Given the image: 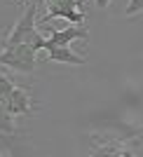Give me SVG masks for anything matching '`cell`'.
<instances>
[{
    "mask_svg": "<svg viewBox=\"0 0 143 157\" xmlns=\"http://www.w3.org/2000/svg\"><path fill=\"white\" fill-rule=\"evenodd\" d=\"M35 14H38V5H35V0H28L24 14H21L19 21L12 26V33L0 42V49L7 47V45H19V42H28V45H33L35 49H45L47 38L38 31V26H35Z\"/></svg>",
    "mask_w": 143,
    "mask_h": 157,
    "instance_id": "6da1fadb",
    "label": "cell"
},
{
    "mask_svg": "<svg viewBox=\"0 0 143 157\" xmlns=\"http://www.w3.org/2000/svg\"><path fill=\"white\" fill-rule=\"evenodd\" d=\"M38 49L28 42H19V45H7L0 52V66H7L10 71L17 73H33L35 63H38Z\"/></svg>",
    "mask_w": 143,
    "mask_h": 157,
    "instance_id": "7a4b0ae2",
    "label": "cell"
},
{
    "mask_svg": "<svg viewBox=\"0 0 143 157\" xmlns=\"http://www.w3.org/2000/svg\"><path fill=\"white\" fill-rule=\"evenodd\" d=\"M47 14L42 17V26L52 19H66L71 24H87V17L82 12V0H47Z\"/></svg>",
    "mask_w": 143,
    "mask_h": 157,
    "instance_id": "3957f363",
    "label": "cell"
},
{
    "mask_svg": "<svg viewBox=\"0 0 143 157\" xmlns=\"http://www.w3.org/2000/svg\"><path fill=\"white\" fill-rule=\"evenodd\" d=\"M89 28L87 24H73L68 28H59V31H49V38L45 40V49L54 45H71L75 40H87Z\"/></svg>",
    "mask_w": 143,
    "mask_h": 157,
    "instance_id": "277c9868",
    "label": "cell"
},
{
    "mask_svg": "<svg viewBox=\"0 0 143 157\" xmlns=\"http://www.w3.org/2000/svg\"><path fill=\"white\" fill-rule=\"evenodd\" d=\"M31 105H33L31 94H28L26 89H19V87H14L12 94H10L7 101H5V108H7V113H10L12 117H19V115L31 113Z\"/></svg>",
    "mask_w": 143,
    "mask_h": 157,
    "instance_id": "5b68a950",
    "label": "cell"
},
{
    "mask_svg": "<svg viewBox=\"0 0 143 157\" xmlns=\"http://www.w3.org/2000/svg\"><path fill=\"white\" fill-rule=\"evenodd\" d=\"M47 59L54 61V63H71V66H85L87 59L80 56L71 49V45H54V47H47Z\"/></svg>",
    "mask_w": 143,
    "mask_h": 157,
    "instance_id": "8992f818",
    "label": "cell"
},
{
    "mask_svg": "<svg viewBox=\"0 0 143 157\" xmlns=\"http://www.w3.org/2000/svg\"><path fill=\"white\" fill-rule=\"evenodd\" d=\"M14 131V124H12V115L7 113L5 103L0 101V134H12Z\"/></svg>",
    "mask_w": 143,
    "mask_h": 157,
    "instance_id": "52a82bcc",
    "label": "cell"
},
{
    "mask_svg": "<svg viewBox=\"0 0 143 157\" xmlns=\"http://www.w3.org/2000/svg\"><path fill=\"white\" fill-rule=\"evenodd\" d=\"M12 89H14L12 78H7V75H0V101H2V103H5L7 96L12 94Z\"/></svg>",
    "mask_w": 143,
    "mask_h": 157,
    "instance_id": "ba28073f",
    "label": "cell"
},
{
    "mask_svg": "<svg viewBox=\"0 0 143 157\" xmlns=\"http://www.w3.org/2000/svg\"><path fill=\"white\" fill-rule=\"evenodd\" d=\"M124 150L129 152V155H143V134L129 138V143H127V148H124Z\"/></svg>",
    "mask_w": 143,
    "mask_h": 157,
    "instance_id": "9c48e42d",
    "label": "cell"
},
{
    "mask_svg": "<svg viewBox=\"0 0 143 157\" xmlns=\"http://www.w3.org/2000/svg\"><path fill=\"white\" fill-rule=\"evenodd\" d=\"M138 12H143V0H129L124 14H127V17H134V14H138Z\"/></svg>",
    "mask_w": 143,
    "mask_h": 157,
    "instance_id": "30bf717a",
    "label": "cell"
},
{
    "mask_svg": "<svg viewBox=\"0 0 143 157\" xmlns=\"http://www.w3.org/2000/svg\"><path fill=\"white\" fill-rule=\"evenodd\" d=\"M110 5V0H96V7H108Z\"/></svg>",
    "mask_w": 143,
    "mask_h": 157,
    "instance_id": "8fae6325",
    "label": "cell"
},
{
    "mask_svg": "<svg viewBox=\"0 0 143 157\" xmlns=\"http://www.w3.org/2000/svg\"><path fill=\"white\" fill-rule=\"evenodd\" d=\"M45 2H47V0H45Z\"/></svg>",
    "mask_w": 143,
    "mask_h": 157,
    "instance_id": "7c38bea8",
    "label": "cell"
}]
</instances>
